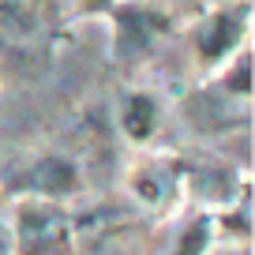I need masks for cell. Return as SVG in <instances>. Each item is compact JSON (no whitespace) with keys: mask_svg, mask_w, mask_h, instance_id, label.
Instances as JSON below:
<instances>
[{"mask_svg":"<svg viewBox=\"0 0 255 255\" xmlns=\"http://www.w3.org/2000/svg\"><path fill=\"white\" fill-rule=\"evenodd\" d=\"M64 218L49 207H26L19 214V248L23 255H53L64 244Z\"/></svg>","mask_w":255,"mask_h":255,"instance_id":"cell-1","label":"cell"},{"mask_svg":"<svg viewBox=\"0 0 255 255\" xmlns=\"http://www.w3.org/2000/svg\"><path fill=\"white\" fill-rule=\"evenodd\" d=\"M38 41V23L26 8L0 0V49L4 53H30Z\"/></svg>","mask_w":255,"mask_h":255,"instance_id":"cell-2","label":"cell"},{"mask_svg":"<svg viewBox=\"0 0 255 255\" xmlns=\"http://www.w3.org/2000/svg\"><path fill=\"white\" fill-rule=\"evenodd\" d=\"M240 26H244V11H222V15H214L195 34V45H199V53L207 60H214V56H222L240 38Z\"/></svg>","mask_w":255,"mask_h":255,"instance_id":"cell-3","label":"cell"},{"mask_svg":"<svg viewBox=\"0 0 255 255\" xmlns=\"http://www.w3.org/2000/svg\"><path fill=\"white\" fill-rule=\"evenodd\" d=\"M161 26H165V19H161V15H150V11H143V8L120 11V41H124V45L135 38V49H139L154 30H161Z\"/></svg>","mask_w":255,"mask_h":255,"instance_id":"cell-4","label":"cell"},{"mask_svg":"<svg viewBox=\"0 0 255 255\" xmlns=\"http://www.w3.org/2000/svg\"><path fill=\"white\" fill-rule=\"evenodd\" d=\"M72 180H75L72 165H68V161H56V158L41 161V165L30 173V184L34 188H45V191H68Z\"/></svg>","mask_w":255,"mask_h":255,"instance_id":"cell-5","label":"cell"},{"mask_svg":"<svg viewBox=\"0 0 255 255\" xmlns=\"http://www.w3.org/2000/svg\"><path fill=\"white\" fill-rule=\"evenodd\" d=\"M150 128H154V102L150 98H131V105H128V131L135 139L150 135Z\"/></svg>","mask_w":255,"mask_h":255,"instance_id":"cell-6","label":"cell"},{"mask_svg":"<svg viewBox=\"0 0 255 255\" xmlns=\"http://www.w3.org/2000/svg\"><path fill=\"white\" fill-rule=\"evenodd\" d=\"M203 244H207V222H195L188 229V237H184V244H180V255H199Z\"/></svg>","mask_w":255,"mask_h":255,"instance_id":"cell-7","label":"cell"},{"mask_svg":"<svg viewBox=\"0 0 255 255\" xmlns=\"http://www.w3.org/2000/svg\"><path fill=\"white\" fill-rule=\"evenodd\" d=\"M233 83H237L240 94H248V60H240V68H237V75H233Z\"/></svg>","mask_w":255,"mask_h":255,"instance_id":"cell-8","label":"cell"},{"mask_svg":"<svg viewBox=\"0 0 255 255\" xmlns=\"http://www.w3.org/2000/svg\"><path fill=\"white\" fill-rule=\"evenodd\" d=\"M87 8H102V4H109V0H83Z\"/></svg>","mask_w":255,"mask_h":255,"instance_id":"cell-9","label":"cell"}]
</instances>
